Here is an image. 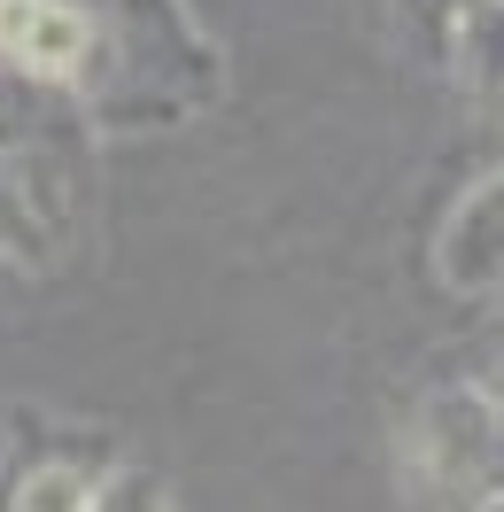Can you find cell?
<instances>
[{
	"label": "cell",
	"mask_w": 504,
	"mask_h": 512,
	"mask_svg": "<svg viewBox=\"0 0 504 512\" xmlns=\"http://www.w3.org/2000/svg\"><path fill=\"white\" fill-rule=\"evenodd\" d=\"M94 63L78 86L86 132H179L225 94V55L187 0H78Z\"/></svg>",
	"instance_id": "obj_1"
},
{
	"label": "cell",
	"mask_w": 504,
	"mask_h": 512,
	"mask_svg": "<svg viewBox=\"0 0 504 512\" xmlns=\"http://www.w3.org/2000/svg\"><path fill=\"white\" fill-rule=\"evenodd\" d=\"M86 512H171V481H163L156 466H109V474L94 481Z\"/></svg>",
	"instance_id": "obj_7"
},
{
	"label": "cell",
	"mask_w": 504,
	"mask_h": 512,
	"mask_svg": "<svg viewBox=\"0 0 504 512\" xmlns=\"http://www.w3.org/2000/svg\"><path fill=\"white\" fill-rule=\"evenodd\" d=\"M86 63H94V24L78 0H0V70L78 101Z\"/></svg>",
	"instance_id": "obj_4"
},
{
	"label": "cell",
	"mask_w": 504,
	"mask_h": 512,
	"mask_svg": "<svg viewBox=\"0 0 504 512\" xmlns=\"http://www.w3.org/2000/svg\"><path fill=\"white\" fill-rule=\"evenodd\" d=\"M396 474L411 512H504V412L489 381H450L411 396L396 435Z\"/></svg>",
	"instance_id": "obj_2"
},
{
	"label": "cell",
	"mask_w": 504,
	"mask_h": 512,
	"mask_svg": "<svg viewBox=\"0 0 504 512\" xmlns=\"http://www.w3.org/2000/svg\"><path fill=\"white\" fill-rule=\"evenodd\" d=\"M435 280L458 303H497L504 288V171H473V187L450 194L435 225Z\"/></svg>",
	"instance_id": "obj_3"
},
{
	"label": "cell",
	"mask_w": 504,
	"mask_h": 512,
	"mask_svg": "<svg viewBox=\"0 0 504 512\" xmlns=\"http://www.w3.org/2000/svg\"><path fill=\"white\" fill-rule=\"evenodd\" d=\"M55 249H63V233L39 218L32 202H24V187L0 171V264H24V272H47L55 264Z\"/></svg>",
	"instance_id": "obj_5"
},
{
	"label": "cell",
	"mask_w": 504,
	"mask_h": 512,
	"mask_svg": "<svg viewBox=\"0 0 504 512\" xmlns=\"http://www.w3.org/2000/svg\"><path fill=\"white\" fill-rule=\"evenodd\" d=\"M94 466H78V458H32L24 474H16V512H86V497H94Z\"/></svg>",
	"instance_id": "obj_6"
}]
</instances>
